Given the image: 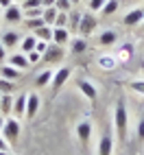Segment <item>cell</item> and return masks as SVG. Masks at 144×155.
<instances>
[{
  "instance_id": "6da1fadb",
  "label": "cell",
  "mask_w": 144,
  "mask_h": 155,
  "mask_svg": "<svg viewBox=\"0 0 144 155\" xmlns=\"http://www.w3.org/2000/svg\"><path fill=\"white\" fill-rule=\"evenodd\" d=\"M114 125H116V133L120 140L127 138V127H129V114H127V105L125 101H118L116 103V114H114Z\"/></svg>"
},
{
  "instance_id": "7a4b0ae2",
  "label": "cell",
  "mask_w": 144,
  "mask_h": 155,
  "mask_svg": "<svg viewBox=\"0 0 144 155\" xmlns=\"http://www.w3.org/2000/svg\"><path fill=\"white\" fill-rule=\"evenodd\" d=\"M20 131H22V122L20 118H5V127H2V138L9 144H15L20 140Z\"/></svg>"
},
{
  "instance_id": "3957f363",
  "label": "cell",
  "mask_w": 144,
  "mask_h": 155,
  "mask_svg": "<svg viewBox=\"0 0 144 155\" xmlns=\"http://www.w3.org/2000/svg\"><path fill=\"white\" fill-rule=\"evenodd\" d=\"M92 131H94V127H92L90 120H81L79 125H77V138H79V142L83 144V147H87V144H90Z\"/></svg>"
},
{
  "instance_id": "277c9868",
  "label": "cell",
  "mask_w": 144,
  "mask_h": 155,
  "mask_svg": "<svg viewBox=\"0 0 144 155\" xmlns=\"http://www.w3.org/2000/svg\"><path fill=\"white\" fill-rule=\"evenodd\" d=\"M94 28H96V18L92 15V13H85V15H81V26H79V35L81 37H87L94 33Z\"/></svg>"
},
{
  "instance_id": "5b68a950",
  "label": "cell",
  "mask_w": 144,
  "mask_h": 155,
  "mask_svg": "<svg viewBox=\"0 0 144 155\" xmlns=\"http://www.w3.org/2000/svg\"><path fill=\"white\" fill-rule=\"evenodd\" d=\"M70 74H72V70L68 68V66H64V68H59V70H55V74H53V81H50V83H53V90L57 92V90H61L64 87V83L70 79Z\"/></svg>"
},
{
  "instance_id": "8992f818",
  "label": "cell",
  "mask_w": 144,
  "mask_h": 155,
  "mask_svg": "<svg viewBox=\"0 0 144 155\" xmlns=\"http://www.w3.org/2000/svg\"><path fill=\"white\" fill-rule=\"evenodd\" d=\"M142 20H144V9L138 7V9H131L129 13H125V26H136V24H142Z\"/></svg>"
},
{
  "instance_id": "52a82bcc",
  "label": "cell",
  "mask_w": 144,
  "mask_h": 155,
  "mask_svg": "<svg viewBox=\"0 0 144 155\" xmlns=\"http://www.w3.org/2000/svg\"><path fill=\"white\" fill-rule=\"evenodd\" d=\"M46 61H48V64H55V61H61V59H64L66 57V53H64V48H61V46H48V50H46V53L42 55Z\"/></svg>"
},
{
  "instance_id": "ba28073f",
  "label": "cell",
  "mask_w": 144,
  "mask_h": 155,
  "mask_svg": "<svg viewBox=\"0 0 144 155\" xmlns=\"http://www.w3.org/2000/svg\"><path fill=\"white\" fill-rule=\"evenodd\" d=\"M39 96H37V92H31V94L26 96V118H33L37 109H39Z\"/></svg>"
},
{
  "instance_id": "9c48e42d",
  "label": "cell",
  "mask_w": 144,
  "mask_h": 155,
  "mask_svg": "<svg viewBox=\"0 0 144 155\" xmlns=\"http://www.w3.org/2000/svg\"><path fill=\"white\" fill-rule=\"evenodd\" d=\"M20 20H22V7L20 5H11L9 9H5V22L15 24V22H20Z\"/></svg>"
},
{
  "instance_id": "30bf717a",
  "label": "cell",
  "mask_w": 144,
  "mask_h": 155,
  "mask_svg": "<svg viewBox=\"0 0 144 155\" xmlns=\"http://www.w3.org/2000/svg\"><path fill=\"white\" fill-rule=\"evenodd\" d=\"M77 85H79V90H81V92H83V96H85V98H90L92 103L96 101V96H98V92H96V87L92 85V83H90L87 79H81V81H79Z\"/></svg>"
},
{
  "instance_id": "8fae6325",
  "label": "cell",
  "mask_w": 144,
  "mask_h": 155,
  "mask_svg": "<svg viewBox=\"0 0 144 155\" xmlns=\"http://www.w3.org/2000/svg\"><path fill=\"white\" fill-rule=\"evenodd\" d=\"M53 42L57 46H64L70 42V31L68 28H61V26H53Z\"/></svg>"
},
{
  "instance_id": "7c38bea8",
  "label": "cell",
  "mask_w": 144,
  "mask_h": 155,
  "mask_svg": "<svg viewBox=\"0 0 144 155\" xmlns=\"http://www.w3.org/2000/svg\"><path fill=\"white\" fill-rule=\"evenodd\" d=\"M26 96H28V94H20V96L13 101V116H15V118H24V116H26Z\"/></svg>"
},
{
  "instance_id": "4fadbf2b",
  "label": "cell",
  "mask_w": 144,
  "mask_h": 155,
  "mask_svg": "<svg viewBox=\"0 0 144 155\" xmlns=\"http://www.w3.org/2000/svg\"><path fill=\"white\" fill-rule=\"evenodd\" d=\"M9 64H11L13 68H18V70H26V68L31 66V61H28V57H26L24 53H15V55H11Z\"/></svg>"
},
{
  "instance_id": "5bb4252c",
  "label": "cell",
  "mask_w": 144,
  "mask_h": 155,
  "mask_svg": "<svg viewBox=\"0 0 144 155\" xmlns=\"http://www.w3.org/2000/svg\"><path fill=\"white\" fill-rule=\"evenodd\" d=\"M20 42V33L18 31H5L2 33V46L5 48H13Z\"/></svg>"
},
{
  "instance_id": "9a60e30c",
  "label": "cell",
  "mask_w": 144,
  "mask_h": 155,
  "mask_svg": "<svg viewBox=\"0 0 144 155\" xmlns=\"http://www.w3.org/2000/svg\"><path fill=\"white\" fill-rule=\"evenodd\" d=\"M111 151H114V140L105 133L98 142V155H111Z\"/></svg>"
},
{
  "instance_id": "2e32d148",
  "label": "cell",
  "mask_w": 144,
  "mask_h": 155,
  "mask_svg": "<svg viewBox=\"0 0 144 155\" xmlns=\"http://www.w3.org/2000/svg\"><path fill=\"white\" fill-rule=\"evenodd\" d=\"M0 77H2V79H9V81H15L18 77H20V70L18 68H13L11 64H2V66H0Z\"/></svg>"
},
{
  "instance_id": "e0dca14e",
  "label": "cell",
  "mask_w": 144,
  "mask_h": 155,
  "mask_svg": "<svg viewBox=\"0 0 144 155\" xmlns=\"http://www.w3.org/2000/svg\"><path fill=\"white\" fill-rule=\"evenodd\" d=\"M57 15H59L57 7H46V9H44V15H42V20H44V24H46V26H55V20H57Z\"/></svg>"
},
{
  "instance_id": "ac0fdd59",
  "label": "cell",
  "mask_w": 144,
  "mask_h": 155,
  "mask_svg": "<svg viewBox=\"0 0 144 155\" xmlns=\"http://www.w3.org/2000/svg\"><path fill=\"white\" fill-rule=\"evenodd\" d=\"M0 114H2V116L13 114V98H11V94H2V98H0Z\"/></svg>"
},
{
  "instance_id": "d6986e66",
  "label": "cell",
  "mask_w": 144,
  "mask_h": 155,
  "mask_svg": "<svg viewBox=\"0 0 144 155\" xmlns=\"http://www.w3.org/2000/svg\"><path fill=\"white\" fill-rule=\"evenodd\" d=\"M98 42H100V46H111V44H116V42H118L116 31H103L100 37H98Z\"/></svg>"
},
{
  "instance_id": "ffe728a7",
  "label": "cell",
  "mask_w": 144,
  "mask_h": 155,
  "mask_svg": "<svg viewBox=\"0 0 144 155\" xmlns=\"http://www.w3.org/2000/svg\"><path fill=\"white\" fill-rule=\"evenodd\" d=\"M35 44H37V37L35 35H26L22 39V44H20V53H31V50H35Z\"/></svg>"
},
{
  "instance_id": "44dd1931",
  "label": "cell",
  "mask_w": 144,
  "mask_h": 155,
  "mask_svg": "<svg viewBox=\"0 0 144 155\" xmlns=\"http://www.w3.org/2000/svg\"><path fill=\"white\" fill-rule=\"evenodd\" d=\"M37 39H42V42H50V39H53V26H39L37 31H35V33H33Z\"/></svg>"
},
{
  "instance_id": "7402d4cb",
  "label": "cell",
  "mask_w": 144,
  "mask_h": 155,
  "mask_svg": "<svg viewBox=\"0 0 144 155\" xmlns=\"http://www.w3.org/2000/svg\"><path fill=\"white\" fill-rule=\"evenodd\" d=\"M53 74H55L53 70H44L42 74H37V79H35V87H46L50 81H53Z\"/></svg>"
},
{
  "instance_id": "603a6c76",
  "label": "cell",
  "mask_w": 144,
  "mask_h": 155,
  "mask_svg": "<svg viewBox=\"0 0 144 155\" xmlns=\"http://www.w3.org/2000/svg\"><path fill=\"white\" fill-rule=\"evenodd\" d=\"M72 53L74 55H81V53H85V48H87V42H85V37H77V39H72Z\"/></svg>"
},
{
  "instance_id": "cb8c5ba5",
  "label": "cell",
  "mask_w": 144,
  "mask_h": 155,
  "mask_svg": "<svg viewBox=\"0 0 144 155\" xmlns=\"http://www.w3.org/2000/svg\"><path fill=\"white\" fill-rule=\"evenodd\" d=\"M81 15H83V13H72V15H68V26H70L72 33H79V26H81Z\"/></svg>"
},
{
  "instance_id": "d4e9b609",
  "label": "cell",
  "mask_w": 144,
  "mask_h": 155,
  "mask_svg": "<svg viewBox=\"0 0 144 155\" xmlns=\"http://www.w3.org/2000/svg\"><path fill=\"white\" fill-rule=\"evenodd\" d=\"M116 11H118V0H107V2L103 5V9H100L103 15H111V13H116Z\"/></svg>"
},
{
  "instance_id": "484cf974",
  "label": "cell",
  "mask_w": 144,
  "mask_h": 155,
  "mask_svg": "<svg viewBox=\"0 0 144 155\" xmlns=\"http://www.w3.org/2000/svg\"><path fill=\"white\" fill-rule=\"evenodd\" d=\"M98 66L105 68V70H111V68L116 66V59L109 57V55H100V57H98Z\"/></svg>"
},
{
  "instance_id": "4316f807",
  "label": "cell",
  "mask_w": 144,
  "mask_h": 155,
  "mask_svg": "<svg viewBox=\"0 0 144 155\" xmlns=\"http://www.w3.org/2000/svg\"><path fill=\"white\" fill-rule=\"evenodd\" d=\"M13 90H15L13 81H9V79H2V77H0V94H11Z\"/></svg>"
},
{
  "instance_id": "83f0119b",
  "label": "cell",
  "mask_w": 144,
  "mask_h": 155,
  "mask_svg": "<svg viewBox=\"0 0 144 155\" xmlns=\"http://www.w3.org/2000/svg\"><path fill=\"white\" fill-rule=\"evenodd\" d=\"M55 7H57V11H61V13H68L70 9H72V2H70V0H57V2H55Z\"/></svg>"
},
{
  "instance_id": "f1b7e54d",
  "label": "cell",
  "mask_w": 144,
  "mask_h": 155,
  "mask_svg": "<svg viewBox=\"0 0 144 155\" xmlns=\"http://www.w3.org/2000/svg\"><path fill=\"white\" fill-rule=\"evenodd\" d=\"M118 53H120V59H131V53H133V46L131 44H125V46H120V50H118Z\"/></svg>"
},
{
  "instance_id": "f546056e",
  "label": "cell",
  "mask_w": 144,
  "mask_h": 155,
  "mask_svg": "<svg viewBox=\"0 0 144 155\" xmlns=\"http://www.w3.org/2000/svg\"><path fill=\"white\" fill-rule=\"evenodd\" d=\"M42 7V0H22V11H26V9H37Z\"/></svg>"
},
{
  "instance_id": "4dcf8cb0",
  "label": "cell",
  "mask_w": 144,
  "mask_h": 155,
  "mask_svg": "<svg viewBox=\"0 0 144 155\" xmlns=\"http://www.w3.org/2000/svg\"><path fill=\"white\" fill-rule=\"evenodd\" d=\"M55 26L68 28V13H61V11H59V15H57V20H55Z\"/></svg>"
},
{
  "instance_id": "1f68e13d",
  "label": "cell",
  "mask_w": 144,
  "mask_h": 155,
  "mask_svg": "<svg viewBox=\"0 0 144 155\" xmlns=\"http://www.w3.org/2000/svg\"><path fill=\"white\" fill-rule=\"evenodd\" d=\"M26 24L33 28V31H37L39 26H44V20H42V18H28V20H26Z\"/></svg>"
},
{
  "instance_id": "d6a6232c",
  "label": "cell",
  "mask_w": 144,
  "mask_h": 155,
  "mask_svg": "<svg viewBox=\"0 0 144 155\" xmlns=\"http://www.w3.org/2000/svg\"><path fill=\"white\" fill-rule=\"evenodd\" d=\"M129 87L133 90V92H138V94H144V81H131V83H129Z\"/></svg>"
},
{
  "instance_id": "836d02e7",
  "label": "cell",
  "mask_w": 144,
  "mask_h": 155,
  "mask_svg": "<svg viewBox=\"0 0 144 155\" xmlns=\"http://www.w3.org/2000/svg\"><path fill=\"white\" fill-rule=\"evenodd\" d=\"M107 0H90V11H100Z\"/></svg>"
},
{
  "instance_id": "e575fe53",
  "label": "cell",
  "mask_w": 144,
  "mask_h": 155,
  "mask_svg": "<svg viewBox=\"0 0 144 155\" xmlns=\"http://www.w3.org/2000/svg\"><path fill=\"white\" fill-rule=\"evenodd\" d=\"M26 57H28L31 64H37V61L42 59V53H37V50H31V53H26Z\"/></svg>"
},
{
  "instance_id": "d590c367",
  "label": "cell",
  "mask_w": 144,
  "mask_h": 155,
  "mask_svg": "<svg viewBox=\"0 0 144 155\" xmlns=\"http://www.w3.org/2000/svg\"><path fill=\"white\" fill-rule=\"evenodd\" d=\"M35 50H37V53H46V50H48V42H42V39H37V44H35Z\"/></svg>"
},
{
  "instance_id": "8d00e7d4",
  "label": "cell",
  "mask_w": 144,
  "mask_h": 155,
  "mask_svg": "<svg viewBox=\"0 0 144 155\" xmlns=\"http://www.w3.org/2000/svg\"><path fill=\"white\" fill-rule=\"evenodd\" d=\"M138 138H140V140L144 142V118H142V120L138 122Z\"/></svg>"
},
{
  "instance_id": "74e56055",
  "label": "cell",
  "mask_w": 144,
  "mask_h": 155,
  "mask_svg": "<svg viewBox=\"0 0 144 155\" xmlns=\"http://www.w3.org/2000/svg\"><path fill=\"white\" fill-rule=\"evenodd\" d=\"M7 149H9V142L2 138V133H0V151H7Z\"/></svg>"
},
{
  "instance_id": "f35d334b",
  "label": "cell",
  "mask_w": 144,
  "mask_h": 155,
  "mask_svg": "<svg viewBox=\"0 0 144 155\" xmlns=\"http://www.w3.org/2000/svg\"><path fill=\"white\" fill-rule=\"evenodd\" d=\"M7 59V53H5V46H2V42H0V66H2V61Z\"/></svg>"
},
{
  "instance_id": "ab89813d",
  "label": "cell",
  "mask_w": 144,
  "mask_h": 155,
  "mask_svg": "<svg viewBox=\"0 0 144 155\" xmlns=\"http://www.w3.org/2000/svg\"><path fill=\"white\" fill-rule=\"evenodd\" d=\"M13 5V0H0V9H9Z\"/></svg>"
},
{
  "instance_id": "60d3db41",
  "label": "cell",
  "mask_w": 144,
  "mask_h": 155,
  "mask_svg": "<svg viewBox=\"0 0 144 155\" xmlns=\"http://www.w3.org/2000/svg\"><path fill=\"white\" fill-rule=\"evenodd\" d=\"M55 2L57 0H42V7L46 9V7H55Z\"/></svg>"
},
{
  "instance_id": "b9f144b4",
  "label": "cell",
  "mask_w": 144,
  "mask_h": 155,
  "mask_svg": "<svg viewBox=\"0 0 144 155\" xmlns=\"http://www.w3.org/2000/svg\"><path fill=\"white\" fill-rule=\"evenodd\" d=\"M2 127H5V116L0 114V133H2Z\"/></svg>"
},
{
  "instance_id": "7bdbcfd3",
  "label": "cell",
  "mask_w": 144,
  "mask_h": 155,
  "mask_svg": "<svg viewBox=\"0 0 144 155\" xmlns=\"http://www.w3.org/2000/svg\"><path fill=\"white\" fill-rule=\"evenodd\" d=\"M0 155H11V153H9V151H0Z\"/></svg>"
},
{
  "instance_id": "ee69618b",
  "label": "cell",
  "mask_w": 144,
  "mask_h": 155,
  "mask_svg": "<svg viewBox=\"0 0 144 155\" xmlns=\"http://www.w3.org/2000/svg\"><path fill=\"white\" fill-rule=\"evenodd\" d=\"M70 2H72V5H74V2H81V0H70Z\"/></svg>"
},
{
  "instance_id": "f6af8a7d",
  "label": "cell",
  "mask_w": 144,
  "mask_h": 155,
  "mask_svg": "<svg viewBox=\"0 0 144 155\" xmlns=\"http://www.w3.org/2000/svg\"><path fill=\"white\" fill-rule=\"evenodd\" d=\"M142 26H144V20H142Z\"/></svg>"
},
{
  "instance_id": "bcb514c9",
  "label": "cell",
  "mask_w": 144,
  "mask_h": 155,
  "mask_svg": "<svg viewBox=\"0 0 144 155\" xmlns=\"http://www.w3.org/2000/svg\"><path fill=\"white\" fill-rule=\"evenodd\" d=\"M0 98H2V94H0Z\"/></svg>"
},
{
  "instance_id": "7dc6e473",
  "label": "cell",
  "mask_w": 144,
  "mask_h": 155,
  "mask_svg": "<svg viewBox=\"0 0 144 155\" xmlns=\"http://www.w3.org/2000/svg\"><path fill=\"white\" fill-rule=\"evenodd\" d=\"M0 11H2V9H0Z\"/></svg>"
}]
</instances>
